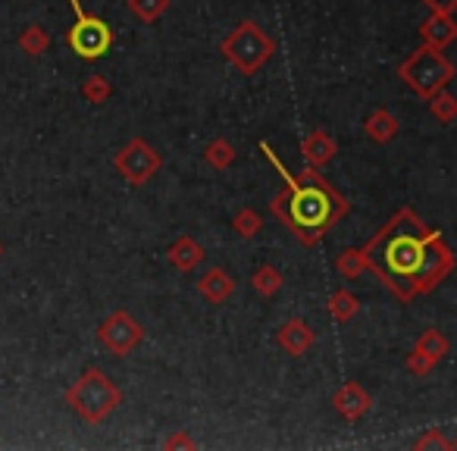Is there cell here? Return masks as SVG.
I'll list each match as a JSON object with an SVG mask.
<instances>
[{
    "instance_id": "1",
    "label": "cell",
    "mask_w": 457,
    "mask_h": 451,
    "mask_svg": "<svg viewBox=\"0 0 457 451\" xmlns=\"http://www.w3.org/2000/svg\"><path fill=\"white\" fill-rule=\"evenodd\" d=\"M367 270L395 295L411 305L417 295H429L454 270V251L442 232L429 230L411 207H401L373 238L363 245Z\"/></svg>"
},
{
    "instance_id": "2",
    "label": "cell",
    "mask_w": 457,
    "mask_h": 451,
    "mask_svg": "<svg viewBox=\"0 0 457 451\" xmlns=\"http://www.w3.org/2000/svg\"><path fill=\"white\" fill-rule=\"evenodd\" d=\"M261 151L267 154L270 163L279 170L282 182H286V188H288V197L276 195L273 201H270L273 213L295 232L298 242L320 245L326 232H329L332 222L348 216V210H351L348 201L332 188L329 179H326L317 166H307L301 176H292V172L286 170V163L279 160V154H276L267 141L261 145Z\"/></svg>"
},
{
    "instance_id": "3",
    "label": "cell",
    "mask_w": 457,
    "mask_h": 451,
    "mask_svg": "<svg viewBox=\"0 0 457 451\" xmlns=\"http://www.w3.org/2000/svg\"><path fill=\"white\" fill-rule=\"evenodd\" d=\"M66 405H70L85 423H104V420L122 405V392L101 367H88L70 388H66Z\"/></svg>"
},
{
    "instance_id": "4",
    "label": "cell",
    "mask_w": 457,
    "mask_h": 451,
    "mask_svg": "<svg viewBox=\"0 0 457 451\" xmlns=\"http://www.w3.org/2000/svg\"><path fill=\"white\" fill-rule=\"evenodd\" d=\"M220 51L238 72H245V76H257V72L273 60L276 41L270 38L257 22L245 20V22H238L226 38H222Z\"/></svg>"
},
{
    "instance_id": "5",
    "label": "cell",
    "mask_w": 457,
    "mask_h": 451,
    "mask_svg": "<svg viewBox=\"0 0 457 451\" xmlns=\"http://www.w3.org/2000/svg\"><path fill=\"white\" fill-rule=\"evenodd\" d=\"M398 79L417 97L429 101L436 91H442V88H448V85H451V79H454V63H451L442 51L423 45L398 66Z\"/></svg>"
},
{
    "instance_id": "6",
    "label": "cell",
    "mask_w": 457,
    "mask_h": 451,
    "mask_svg": "<svg viewBox=\"0 0 457 451\" xmlns=\"http://www.w3.org/2000/svg\"><path fill=\"white\" fill-rule=\"evenodd\" d=\"M72 13H76V22L66 32V45L76 54L79 60H101L110 54L113 47V29L101 20V16H91L88 10L82 7V0H70Z\"/></svg>"
},
{
    "instance_id": "7",
    "label": "cell",
    "mask_w": 457,
    "mask_h": 451,
    "mask_svg": "<svg viewBox=\"0 0 457 451\" xmlns=\"http://www.w3.org/2000/svg\"><path fill=\"white\" fill-rule=\"evenodd\" d=\"M113 166L129 185H147L163 166V157H160L157 147H151L145 138H132L116 151Z\"/></svg>"
},
{
    "instance_id": "8",
    "label": "cell",
    "mask_w": 457,
    "mask_h": 451,
    "mask_svg": "<svg viewBox=\"0 0 457 451\" xmlns=\"http://www.w3.org/2000/svg\"><path fill=\"white\" fill-rule=\"evenodd\" d=\"M141 338H145V330H141V323L129 311H113L101 326H97V342H101L113 357L132 355V351L141 345Z\"/></svg>"
},
{
    "instance_id": "9",
    "label": "cell",
    "mask_w": 457,
    "mask_h": 451,
    "mask_svg": "<svg viewBox=\"0 0 457 451\" xmlns=\"http://www.w3.org/2000/svg\"><path fill=\"white\" fill-rule=\"evenodd\" d=\"M332 407H336L348 423H357V420L367 417L370 407H373V395H370L361 382L348 380L336 395H332Z\"/></svg>"
},
{
    "instance_id": "10",
    "label": "cell",
    "mask_w": 457,
    "mask_h": 451,
    "mask_svg": "<svg viewBox=\"0 0 457 451\" xmlns=\"http://www.w3.org/2000/svg\"><path fill=\"white\" fill-rule=\"evenodd\" d=\"M313 342H317V336H313V330L301 317L286 320V323L276 330V345L292 357H304L307 351L313 348Z\"/></svg>"
},
{
    "instance_id": "11",
    "label": "cell",
    "mask_w": 457,
    "mask_h": 451,
    "mask_svg": "<svg viewBox=\"0 0 457 451\" xmlns=\"http://www.w3.org/2000/svg\"><path fill=\"white\" fill-rule=\"evenodd\" d=\"M232 292H236V280L222 267H210L207 273H201V280H197V295H201L207 305H226Z\"/></svg>"
},
{
    "instance_id": "12",
    "label": "cell",
    "mask_w": 457,
    "mask_h": 451,
    "mask_svg": "<svg viewBox=\"0 0 457 451\" xmlns=\"http://www.w3.org/2000/svg\"><path fill=\"white\" fill-rule=\"evenodd\" d=\"M420 38H423V45L445 51L451 41H457L454 13H429V20H423V26H420Z\"/></svg>"
},
{
    "instance_id": "13",
    "label": "cell",
    "mask_w": 457,
    "mask_h": 451,
    "mask_svg": "<svg viewBox=\"0 0 457 451\" xmlns=\"http://www.w3.org/2000/svg\"><path fill=\"white\" fill-rule=\"evenodd\" d=\"M301 154H304L307 166H317V170H323V166L332 163V157L338 154V145H336V138L326 132V129H317V132H311L304 141H301Z\"/></svg>"
},
{
    "instance_id": "14",
    "label": "cell",
    "mask_w": 457,
    "mask_h": 451,
    "mask_svg": "<svg viewBox=\"0 0 457 451\" xmlns=\"http://www.w3.org/2000/svg\"><path fill=\"white\" fill-rule=\"evenodd\" d=\"M166 257H170V263L176 270H182V273H191V270H197L204 263V248L191 236H179L176 242L170 245Z\"/></svg>"
},
{
    "instance_id": "15",
    "label": "cell",
    "mask_w": 457,
    "mask_h": 451,
    "mask_svg": "<svg viewBox=\"0 0 457 451\" xmlns=\"http://www.w3.org/2000/svg\"><path fill=\"white\" fill-rule=\"evenodd\" d=\"M363 129H367L370 141H376V145H388V141L398 138L401 122H398V116L388 113V110H373V113L367 116V122H363Z\"/></svg>"
},
{
    "instance_id": "16",
    "label": "cell",
    "mask_w": 457,
    "mask_h": 451,
    "mask_svg": "<svg viewBox=\"0 0 457 451\" xmlns=\"http://www.w3.org/2000/svg\"><path fill=\"white\" fill-rule=\"evenodd\" d=\"M417 351H423L426 357H429L432 363H438L445 355H448V338H445L442 330H436V326H429V330L420 332L417 345H413Z\"/></svg>"
},
{
    "instance_id": "17",
    "label": "cell",
    "mask_w": 457,
    "mask_h": 451,
    "mask_svg": "<svg viewBox=\"0 0 457 451\" xmlns=\"http://www.w3.org/2000/svg\"><path fill=\"white\" fill-rule=\"evenodd\" d=\"M282 273L273 267V263H263V267L254 270V276H251V286H254L257 295H263V298H273L276 292L282 288Z\"/></svg>"
},
{
    "instance_id": "18",
    "label": "cell",
    "mask_w": 457,
    "mask_h": 451,
    "mask_svg": "<svg viewBox=\"0 0 457 451\" xmlns=\"http://www.w3.org/2000/svg\"><path fill=\"white\" fill-rule=\"evenodd\" d=\"M204 160H207L213 170H228V166L236 163V145L226 138H213L204 147Z\"/></svg>"
},
{
    "instance_id": "19",
    "label": "cell",
    "mask_w": 457,
    "mask_h": 451,
    "mask_svg": "<svg viewBox=\"0 0 457 451\" xmlns=\"http://www.w3.org/2000/svg\"><path fill=\"white\" fill-rule=\"evenodd\" d=\"M357 311H361V301H357V295L348 292V288H338V292L329 298V313L336 323H348Z\"/></svg>"
},
{
    "instance_id": "20",
    "label": "cell",
    "mask_w": 457,
    "mask_h": 451,
    "mask_svg": "<svg viewBox=\"0 0 457 451\" xmlns=\"http://www.w3.org/2000/svg\"><path fill=\"white\" fill-rule=\"evenodd\" d=\"M20 47H22V54H29V57H41V54L51 47V35H47V29H41L38 22H32V26L22 29Z\"/></svg>"
},
{
    "instance_id": "21",
    "label": "cell",
    "mask_w": 457,
    "mask_h": 451,
    "mask_svg": "<svg viewBox=\"0 0 457 451\" xmlns=\"http://www.w3.org/2000/svg\"><path fill=\"white\" fill-rule=\"evenodd\" d=\"M232 230H236L238 238H254V236H261V230H263V216L257 213L254 207H242L232 216Z\"/></svg>"
},
{
    "instance_id": "22",
    "label": "cell",
    "mask_w": 457,
    "mask_h": 451,
    "mask_svg": "<svg viewBox=\"0 0 457 451\" xmlns=\"http://www.w3.org/2000/svg\"><path fill=\"white\" fill-rule=\"evenodd\" d=\"M429 113L436 116L438 122H445V126H451V122L457 120V97L451 95L448 88L436 91V95L429 97Z\"/></svg>"
},
{
    "instance_id": "23",
    "label": "cell",
    "mask_w": 457,
    "mask_h": 451,
    "mask_svg": "<svg viewBox=\"0 0 457 451\" xmlns=\"http://www.w3.org/2000/svg\"><path fill=\"white\" fill-rule=\"evenodd\" d=\"M336 270L345 276V280H357V276L367 270V261H363V248H345L336 261Z\"/></svg>"
},
{
    "instance_id": "24",
    "label": "cell",
    "mask_w": 457,
    "mask_h": 451,
    "mask_svg": "<svg viewBox=\"0 0 457 451\" xmlns=\"http://www.w3.org/2000/svg\"><path fill=\"white\" fill-rule=\"evenodd\" d=\"M110 95H113V85L107 76H88L82 82V97L88 104H107Z\"/></svg>"
},
{
    "instance_id": "25",
    "label": "cell",
    "mask_w": 457,
    "mask_h": 451,
    "mask_svg": "<svg viewBox=\"0 0 457 451\" xmlns=\"http://www.w3.org/2000/svg\"><path fill=\"white\" fill-rule=\"evenodd\" d=\"M129 10L141 22H157L170 10V0H129Z\"/></svg>"
},
{
    "instance_id": "26",
    "label": "cell",
    "mask_w": 457,
    "mask_h": 451,
    "mask_svg": "<svg viewBox=\"0 0 457 451\" xmlns=\"http://www.w3.org/2000/svg\"><path fill=\"white\" fill-rule=\"evenodd\" d=\"M404 367L411 370V376H429V373H432V367H436V363H432L429 357L423 355V351H417V348H413L411 355L404 357Z\"/></svg>"
},
{
    "instance_id": "27",
    "label": "cell",
    "mask_w": 457,
    "mask_h": 451,
    "mask_svg": "<svg viewBox=\"0 0 457 451\" xmlns=\"http://www.w3.org/2000/svg\"><path fill=\"white\" fill-rule=\"evenodd\" d=\"M417 448H451V442H448V438H445L438 430H432L429 436L417 438Z\"/></svg>"
},
{
    "instance_id": "28",
    "label": "cell",
    "mask_w": 457,
    "mask_h": 451,
    "mask_svg": "<svg viewBox=\"0 0 457 451\" xmlns=\"http://www.w3.org/2000/svg\"><path fill=\"white\" fill-rule=\"evenodd\" d=\"M166 448H197V442L188 432H176V436L166 438Z\"/></svg>"
},
{
    "instance_id": "29",
    "label": "cell",
    "mask_w": 457,
    "mask_h": 451,
    "mask_svg": "<svg viewBox=\"0 0 457 451\" xmlns=\"http://www.w3.org/2000/svg\"><path fill=\"white\" fill-rule=\"evenodd\" d=\"M423 4L432 13H454L457 10V0H423Z\"/></svg>"
},
{
    "instance_id": "30",
    "label": "cell",
    "mask_w": 457,
    "mask_h": 451,
    "mask_svg": "<svg viewBox=\"0 0 457 451\" xmlns=\"http://www.w3.org/2000/svg\"><path fill=\"white\" fill-rule=\"evenodd\" d=\"M451 448H457V442H451Z\"/></svg>"
},
{
    "instance_id": "31",
    "label": "cell",
    "mask_w": 457,
    "mask_h": 451,
    "mask_svg": "<svg viewBox=\"0 0 457 451\" xmlns=\"http://www.w3.org/2000/svg\"><path fill=\"white\" fill-rule=\"evenodd\" d=\"M0 255H4V248H0Z\"/></svg>"
}]
</instances>
